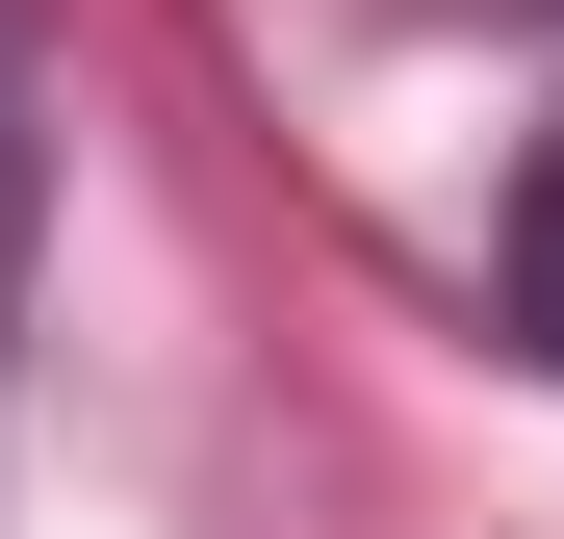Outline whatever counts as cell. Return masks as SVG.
I'll return each instance as SVG.
<instances>
[{
    "instance_id": "cell-1",
    "label": "cell",
    "mask_w": 564,
    "mask_h": 539,
    "mask_svg": "<svg viewBox=\"0 0 564 539\" xmlns=\"http://www.w3.org/2000/svg\"><path fill=\"white\" fill-rule=\"evenodd\" d=\"M513 334L564 359V154H539V206H513Z\"/></svg>"
}]
</instances>
